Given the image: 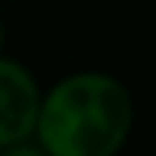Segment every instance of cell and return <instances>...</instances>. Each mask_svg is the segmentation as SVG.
<instances>
[{"instance_id": "cell-1", "label": "cell", "mask_w": 156, "mask_h": 156, "mask_svg": "<svg viewBox=\"0 0 156 156\" xmlns=\"http://www.w3.org/2000/svg\"><path fill=\"white\" fill-rule=\"evenodd\" d=\"M133 124L127 88L101 72L62 78L39 101L36 133L49 156H114Z\"/></svg>"}, {"instance_id": "cell-2", "label": "cell", "mask_w": 156, "mask_h": 156, "mask_svg": "<svg viewBox=\"0 0 156 156\" xmlns=\"http://www.w3.org/2000/svg\"><path fill=\"white\" fill-rule=\"evenodd\" d=\"M36 78L13 58H0V150L36 133L39 117Z\"/></svg>"}, {"instance_id": "cell-3", "label": "cell", "mask_w": 156, "mask_h": 156, "mask_svg": "<svg viewBox=\"0 0 156 156\" xmlns=\"http://www.w3.org/2000/svg\"><path fill=\"white\" fill-rule=\"evenodd\" d=\"M0 156H49L42 146H33L29 140H23V143H13V146H3L0 150Z\"/></svg>"}, {"instance_id": "cell-4", "label": "cell", "mask_w": 156, "mask_h": 156, "mask_svg": "<svg viewBox=\"0 0 156 156\" xmlns=\"http://www.w3.org/2000/svg\"><path fill=\"white\" fill-rule=\"evenodd\" d=\"M0 49H3V26H0Z\"/></svg>"}]
</instances>
